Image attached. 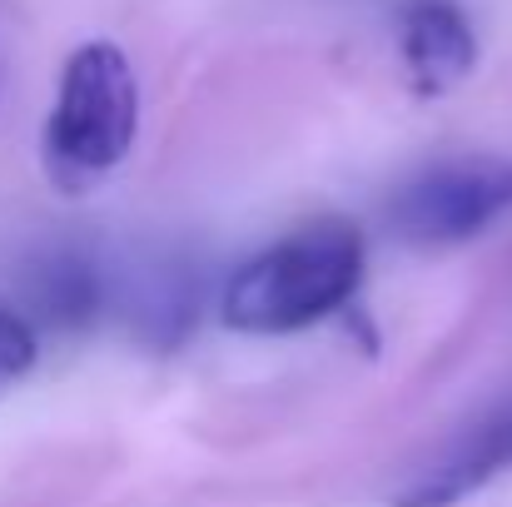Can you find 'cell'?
<instances>
[{"mask_svg":"<svg viewBox=\"0 0 512 507\" xmlns=\"http://www.w3.org/2000/svg\"><path fill=\"white\" fill-rule=\"evenodd\" d=\"M363 234L348 219H324L249 259L219 299V319L234 334H299L358 294Z\"/></svg>","mask_w":512,"mask_h":507,"instance_id":"obj_1","label":"cell"},{"mask_svg":"<svg viewBox=\"0 0 512 507\" xmlns=\"http://www.w3.org/2000/svg\"><path fill=\"white\" fill-rule=\"evenodd\" d=\"M140 130V85L120 45L90 40L65 60L60 100L45 120V169L60 189H85L120 165Z\"/></svg>","mask_w":512,"mask_h":507,"instance_id":"obj_2","label":"cell"},{"mask_svg":"<svg viewBox=\"0 0 512 507\" xmlns=\"http://www.w3.org/2000/svg\"><path fill=\"white\" fill-rule=\"evenodd\" d=\"M512 209V160H453L393 194V229L413 244H463Z\"/></svg>","mask_w":512,"mask_h":507,"instance_id":"obj_3","label":"cell"},{"mask_svg":"<svg viewBox=\"0 0 512 507\" xmlns=\"http://www.w3.org/2000/svg\"><path fill=\"white\" fill-rule=\"evenodd\" d=\"M512 468V403L498 413H488L483 423H473L468 433L453 438V448H443L418 483H408L393 503L398 507H453L473 498L478 488H488L498 473Z\"/></svg>","mask_w":512,"mask_h":507,"instance_id":"obj_4","label":"cell"},{"mask_svg":"<svg viewBox=\"0 0 512 507\" xmlns=\"http://www.w3.org/2000/svg\"><path fill=\"white\" fill-rule=\"evenodd\" d=\"M403 65L418 95L458 90L478 65V40L468 15L453 0H413L403 15Z\"/></svg>","mask_w":512,"mask_h":507,"instance_id":"obj_5","label":"cell"},{"mask_svg":"<svg viewBox=\"0 0 512 507\" xmlns=\"http://www.w3.org/2000/svg\"><path fill=\"white\" fill-rule=\"evenodd\" d=\"M35 358H40L35 329H30L20 314L0 309V398H5V393L35 368Z\"/></svg>","mask_w":512,"mask_h":507,"instance_id":"obj_6","label":"cell"}]
</instances>
